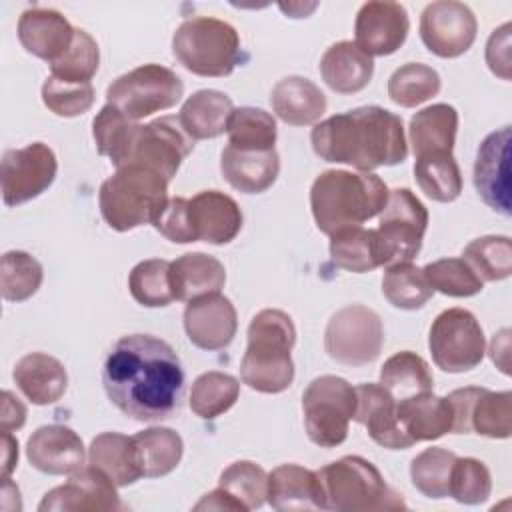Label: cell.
Listing matches in <instances>:
<instances>
[{
  "instance_id": "cell-18",
  "label": "cell",
  "mask_w": 512,
  "mask_h": 512,
  "mask_svg": "<svg viewBox=\"0 0 512 512\" xmlns=\"http://www.w3.org/2000/svg\"><path fill=\"white\" fill-rule=\"evenodd\" d=\"M408 30L410 20L406 8L388 0H372L362 4L354 22L356 44L368 56L394 54L406 42Z\"/></svg>"
},
{
  "instance_id": "cell-58",
  "label": "cell",
  "mask_w": 512,
  "mask_h": 512,
  "mask_svg": "<svg viewBox=\"0 0 512 512\" xmlns=\"http://www.w3.org/2000/svg\"><path fill=\"white\" fill-rule=\"evenodd\" d=\"M508 334H510V330L504 328L498 334H494V338L490 342V358H492V362L504 374H510V368H508V342H510V336Z\"/></svg>"
},
{
  "instance_id": "cell-7",
  "label": "cell",
  "mask_w": 512,
  "mask_h": 512,
  "mask_svg": "<svg viewBox=\"0 0 512 512\" xmlns=\"http://www.w3.org/2000/svg\"><path fill=\"white\" fill-rule=\"evenodd\" d=\"M172 54L188 72L204 78H224L242 62L236 28L212 16L184 20L172 36Z\"/></svg>"
},
{
  "instance_id": "cell-13",
  "label": "cell",
  "mask_w": 512,
  "mask_h": 512,
  "mask_svg": "<svg viewBox=\"0 0 512 512\" xmlns=\"http://www.w3.org/2000/svg\"><path fill=\"white\" fill-rule=\"evenodd\" d=\"M194 142L196 140L182 128L178 116H162L144 126H136L126 154L116 168L140 164L162 174L170 182L182 160L194 150Z\"/></svg>"
},
{
  "instance_id": "cell-38",
  "label": "cell",
  "mask_w": 512,
  "mask_h": 512,
  "mask_svg": "<svg viewBox=\"0 0 512 512\" xmlns=\"http://www.w3.org/2000/svg\"><path fill=\"white\" fill-rule=\"evenodd\" d=\"M228 146L250 152L274 150L276 144V120L262 108L242 106L234 108L228 118Z\"/></svg>"
},
{
  "instance_id": "cell-50",
  "label": "cell",
  "mask_w": 512,
  "mask_h": 512,
  "mask_svg": "<svg viewBox=\"0 0 512 512\" xmlns=\"http://www.w3.org/2000/svg\"><path fill=\"white\" fill-rule=\"evenodd\" d=\"M100 64L96 40L82 28H76L74 40L64 56L50 64V76L66 82H90Z\"/></svg>"
},
{
  "instance_id": "cell-41",
  "label": "cell",
  "mask_w": 512,
  "mask_h": 512,
  "mask_svg": "<svg viewBox=\"0 0 512 512\" xmlns=\"http://www.w3.org/2000/svg\"><path fill=\"white\" fill-rule=\"evenodd\" d=\"M462 260L482 282L506 280L512 274V240L508 236H482L462 250Z\"/></svg>"
},
{
  "instance_id": "cell-19",
  "label": "cell",
  "mask_w": 512,
  "mask_h": 512,
  "mask_svg": "<svg viewBox=\"0 0 512 512\" xmlns=\"http://www.w3.org/2000/svg\"><path fill=\"white\" fill-rule=\"evenodd\" d=\"M236 328V308L220 292L194 298L184 308L186 336L200 350L226 348L234 340Z\"/></svg>"
},
{
  "instance_id": "cell-32",
  "label": "cell",
  "mask_w": 512,
  "mask_h": 512,
  "mask_svg": "<svg viewBox=\"0 0 512 512\" xmlns=\"http://www.w3.org/2000/svg\"><path fill=\"white\" fill-rule=\"evenodd\" d=\"M234 110L230 96L220 90H198L182 104L178 120L194 140L216 138L226 132Z\"/></svg>"
},
{
  "instance_id": "cell-22",
  "label": "cell",
  "mask_w": 512,
  "mask_h": 512,
  "mask_svg": "<svg viewBox=\"0 0 512 512\" xmlns=\"http://www.w3.org/2000/svg\"><path fill=\"white\" fill-rule=\"evenodd\" d=\"M76 28L52 8H28L18 20V40L26 52L46 62H56L66 54Z\"/></svg>"
},
{
  "instance_id": "cell-47",
  "label": "cell",
  "mask_w": 512,
  "mask_h": 512,
  "mask_svg": "<svg viewBox=\"0 0 512 512\" xmlns=\"http://www.w3.org/2000/svg\"><path fill=\"white\" fill-rule=\"evenodd\" d=\"M456 458L458 456L454 452L438 446L422 450L410 464V478L414 488L426 498H446L450 470Z\"/></svg>"
},
{
  "instance_id": "cell-34",
  "label": "cell",
  "mask_w": 512,
  "mask_h": 512,
  "mask_svg": "<svg viewBox=\"0 0 512 512\" xmlns=\"http://www.w3.org/2000/svg\"><path fill=\"white\" fill-rule=\"evenodd\" d=\"M88 464L102 470L118 488L130 486L142 478L134 456L132 436L120 432L98 434L88 448Z\"/></svg>"
},
{
  "instance_id": "cell-1",
  "label": "cell",
  "mask_w": 512,
  "mask_h": 512,
  "mask_svg": "<svg viewBox=\"0 0 512 512\" xmlns=\"http://www.w3.org/2000/svg\"><path fill=\"white\" fill-rule=\"evenodd\" d=\"M102 384L110 402L126 416L160 422L180 410L184 370L168 342L150 334H130L108 352Z\"/></svg>"
},
{
  "instance_id": "cell-31",
  "label": "cell",
  "mask_w": 512,
  "mask_h": 512,
  "mask_svg": "<svg viewBox=\"0 0 512 512\" xmlns=\"http://www.w3.org/2000/svg\"><path fill=\"white\" fill-rule=\"evenodd\" d=\"M458 132V112L450 104H432L410 120V144L414 158L432 152H452Z\"/></svg>"
},
{
  "instance_id": "cell-33",
  "label": "cell",
  "mask_w": 512,
  "mask_h": 512,
  "mask_svg": "<svg viewBox=\"0 0 512 512\" xmlns=\"http://www.w3.org/2000/svg\"><path fill=\"white\" fill-rule=\"evenodd\" d=\"M136 464L144 478L170 474L182 460L184 442L178 432L162 426L140 430L132 436Z\"/></svg>"
},
{
  "instance_id": "cell-8",
  "label": "cell",
  "mask_w": 512,
  "mask_h": 512,
  "mask_svg": "<svg viewBox=\"0 0 512 512\" xmlns=\"http://www.w3.org/2000/svg\"><path fill=\"white\" fill-rule=\"evenodd\" d=\"M304 428L320 448H336L348 436L356 414V388L334 374L314 378L302 394Z\"/></svg>"
},
{
  "instance_id": "cell-9",
  "label": "cell",
  "mask_w": 512,
  "mask_h": 512,
  "mask_svg": "<svg viewBox=\"0 0 512 512\" xmlns=\"http://www.w3.org/2000/svg\"><path fill=\"white\" fill-rule=\"evenodd\" d=\"M184 84L166 66L144 64L118 76L106 88V100L126 118L140 120L154 112L168 110L180 102Z\"/></svg>"
},
{
  "instance_id": "cell-52",
  "label": "cell",
  "mask_w": 512,
  "mask_h": 512,
  "mask_svg": "<svg viewBox=\"0 0 512 512\" xmlns=\"http://www.w3.org/2000/svg\"><path fill=\"white\" fill-rule=\"evenodd\" d=\"M42 102L56 116L74 118L92 108L94 88L90 82H66L48 76L42 84Z\"/></svg>"
},
{
  "instance_id": "cell-43",
  "label": "cell",
  "mask_w": 512,
  "mask_h": 512,
  "mask_svg": "<svg viewBox=\"0 0 512 512\" xmlns=\"http://www.w3.org/2000/svg\"><path fill=\"white\" fill-rule=\"evenodd\" d=\"M42 264L28 252L10 250L0 264V290L8 302H24L34 296L42 284Z\"/></svg>"
},
{
  "instance_id": "cell-51",
  "label": "cell",
  "mask_w": 512,
  "mask_h": 512,
  "mask_svg": "<svg viewBox=\"0 0 512 512\" xmlns=\"http://www.w3.org/2000/svg\"><path fill=\"white\" fill-rule=\"evenodd\" d=\"M492 492V476L484 462L476 458H456L450 470L448 496L460 504L476 506L488 500Z\"/></svg>"
},
{
  "instance_id": "cell-57",
  "label": "cell",
  "mask_w": 512,
  "mask_h": 512,
  "mask_svg": "<svg viewBox=\"0 0 512 512\" xmlns=\"http://www.w3.org/2000/svg\"><path fill=\"white\" fill-rule=\"evenodd\" d=\"M194 510H240L244 512V508L222 488H216L208 494L202 496V500L194 506Z\"/></svg>"
},
{
  "instance_id": "cell-4",
  "label": "cell",
  "mask_w": 512,
  "mask_h": 512,
  "mask_svg": "<svg viewBox=\"0 0 512 512\" xmlns=\"http://www.w3.org/2000/svg\"><path fill=\"white\" fill-rule=\"evenodd\" d=\"M296 328L278 308L260 310L248 326V346L240 362V380L262 394H280L294 380L292 346Z\"/></svg>"
},
{
  "instance_id": "cell-36",
  "label": "cell",
  "mask_w": 512,
  "mask_h": 512,
  "mask_svg": "<svg viewBox=\"0 0 512 512\" xmlns=\"http://www.w3.org/2000/svg\"><path fill=\"white\" fill-rule=\"evenodd\" d=\"M380 384L388 388L394 400H404L422 392H432L434 378L422 356L402 350L382 364Z\"/></svg>"
},
{
  "instance_id": "cell-21",
  "label": "cell",
  "mask_w": 512,
  "mask_h": 512,
  "mask_svg": "<svg viewBox=\"0 0 512 512\" xmlns=\"http://www.w3.org/2000/svg\"><path fill=\"white\" fill-rule=\"evenodd\" d=\"M26 456L28 462L44 474H72L84 464V444L72 428L64 424H46L28 438Z\"/></svg>"
},
{
  "instance_id": "cell-12",
  "label": "cell",
  "mask_w": 512,
  "mask_h": 512,
  "mask_svg": "<svg viewBox=\"0 0 512 512\" xmlns=\"http://www.w3.org/2000/svg\"><path fill=\"white\" fill-rule=\"evenodd\" d=\"M428 348L434 364L444 372H468L486 352V338L476 316L464 308H448L430 326Z\"/></svg>"
},
{
  "instance_id": "cell-56",
  "label": "cell",
  "mask_w": 512,
  "mask_h": 512,
  "mask_svg": "<svg viewBox=\"0 0 512 512\" xmlns=\"http://www.w3.org/2000/svg\"><path fill=\"white\" fill-rule=\"evenodd\" d=\"M26 422V406L10 392H2V412H0V430L12 432L20 430Z\"/></svg>"
},
{
  "instance_id": "cell-37",
  "label": "cell",
  "mask_w": 512,
  "mask_h": 512,
  "mask_svg": "<svg viewBox=\"0 0 512 512\" xmlns=\"http://www.w3.org/2000/svg\"><path fill=\"white\" fill-rule=\"evenodd\" d=\"M414 178L420 190L436 202H452L462 192V174L452 152H432L418 156Z\"/></svg>"
},
{
  "instance_id": "cell-16",
  "label": "cell",
  "mask_w": 512,
  "mask_h": 512,
  "mask_svg": "<svg viewBox=\"0 0 512 512\" xmlns=\"http://www.w3.org/2000/svg\"><path fill=\"white\" fill-rule=\"evenodd\" d=\"M116 484L98 468L82 466L70 478L44 494L40 512H84V510H124L126 504L116 492Z\"/></svg>"
},
{
  "instance_id": "cell-24",
  "label": "cell",
  "mask_w": 512,
  "mask_h": 512,
  "mask_svg": "<svg viewBox=\"0 0 512 512\" xmlns=\"http://www.w3.org/2000/svg\"><path fill=\"white\" fill-rule=\"evenodd\" d=\"M266 502L274 510H324L318 472L298 464H282L268 474Z\"/></svg>"
},
{
  "instance_id": "cell-54",
  "label": "cell",
  "mask_w": 512,
  "mask_h": 512,
  "mask_svg": "<svg viewBox=\"0 0 512 512\" xmlns=\"http://www.w3.org/2000/svg\"><path fill=\"white\" fill-rule=\"evenodd\" d=\"M486 64L492 74L502 80H510V24H502L494 30L486 44Z\"/></svg>"
},
{
  "instance_id": "cell-45",
  "label": "cell",
  "mask_w": 512,
  "mask_h": 512,
  "mask_svg": "<svg viewBox=\"0 0 512 512\" xmlns=\"http://www.w3.org/2000/svg\"><path fill=\"white\" fill-rule=\"evenodd\" d=\"M470 432L486 438H508L512 432V394L482 388L468 416Z\"/></svg>"
},
{
  "instance_id": "cell-29",
  "label": "cell",
  "mask_w": 512,
  "mask_h": 512,
  "mask_svg": "<svg viewBox=\"0 0 512 512\" xmlns=\"http://www.w3.org/2000/svg\"><path fill=\"white\" fill-rule=\"evenodd\" d=\"M224 282V264L210 254L188 252L170 262V284L174 300L190 302L194 298L220 292Z\"/></svg>"
},
{
  "instance_id": "cell-46",
  "label": "cell",
  "mask_w": 512,
  "mask_h": 512,
  "mask_svg": "<svg viewBox=\"0 0 512 512\" xmlns=\"http://www.w3.org/2000/svg\"><path fill=\"white\" fill-rule=\"evenodd\" d=\"M218 488L226 490L242 508L254 510L266 502L268 474L262 466L250 460L232 462L218 480Z\"/></svg>"
},
{
  "instance_id": "cell-49",
  "label": "cell",
  "mask_w": 512,
  "mask_h": 512,
  "mask_svg": "<svg viewBox=\"0 0 512 512\" xmlns=\"http://www.w3.org/2000/svg\"><path fill=\"white\" fill-rule=\"evenodd\" d=\"M432 290L454 298H468L482 292L484 282L462 258H440L422 268Z\"/></svg>"
},
{
  "instance_id": "cell-53",
  "label": "cell",
  "mask_w": 512,
  "mask_h": 512,
  "mask_svg": "<svg viewBox=\"0 0 512 512\" xmlns=\"http://www.w3.org/2000/svg\"><path fill=\"white\" fill-rule=\"evenodd\" d=\"M154 228L170 242H176V244L196 242L192 220H190V200L182 196L168 198L164 210L154 222Z\"/></svg>"
},
{
  "instance_id": "cell-28",
  "label": "cell",
  "mask_w": 512,
  "mask_h": 512,
  "mask_svg": "<svg viewBox=\"0 0 512 512\" xmlns=\"http://www.w3.org/2000/svg\"><path fill=\"white\" fill-rule=\"evenodd\" d=\"M396 414L402 430L414 444L422 440H438L452 432L450 402L432 392L396 400Z\"/></svg>"
},
{
  "instance_id": "cell-6",
  "label": "cell",
  "mask_w": 512,
  "mask_h": 512,
  "mask_svg": "<svg viewBox=\"0 0 512 512\" xmlns=\"http://www.w3.org/2000/svg\"><path fill=\"white\" fill-rule=\"evenodd\" d=\"M328 510L390 512L406 510L402 494L390 488L380 470L362 456H344L318 470Z\"/></svg>"
},
{
  "instance_id": "cell-48",
  "label": "cell",
  "mask_w": 512,
  "mask_h": 512,
  "mask_svg": "<svg viewBox=\"0 0 512 512\" xmlns=\"http://www.w3.org/2000/svg\"><path fill=\"white\" fill-rule=\"evenodd\" d=\"M136 122L126 118L118 108L106 104L92 120V136L100 156H108L114 166L120 164L136 130Z\"/></svg>"
},
{
  "instance_id": "cell-17",
  "label": "cell",
  "mask_w": 512,
  "mask_h": 512,
  "mask_svg": "<svg viewBox=\"0 0 512 512\" xmlns=\"http://www.w3.org/2000/svg\"><path fill=\"white\" fill-rule=\"evenodd\" d=\"M474 188L488 208L510 216V126L490 132L478 146Z\"/></svg>"
},
{
  "instance_id": "cell-39",
  "label": "cell",
  "mask_w": 512,
  "mask_h": 512,
  "mask_svg": "<svg viewBox=\"0 0 512 512\" xmlns=\"http://www.w3.org/2000/svg\"><path fill=\"white\" fill-rule=\"evenodd\" d=\"M240 396V382L226 372L210 370L200 374L190 390V408L204 420H214L228 412Z\"/></svg>"
},
{
  "instance_id": "cell-5",
  "label": "cell",
  "mask_w": 512,
  "mask_h": 512,
  "mask_svg": "<svg viewBox=\"0 0 512 512\" xmlns=\"http://www.w3.org/2000/svg\"><path fill=\"white\" fill-rule=\"evenodd\" d=\"M168 202V180L140 164L116 168L100 186L98 204L104 222L116 232L154 224Z\"/></svg>"
},
{
  "instance_id": "cell-55",
  "label": "cell",
  "mask_w": 512,
  "mask_h": 512,
  "mask_svg": "<svg viewBox=\"0 0 512 512\" xmlns=\"http://www.w3.org/2000/svg\"><path fill=\"white\" fill-rule=\"evenodd\" d=\"M480 390H482L480 386H466V388H458L446 396L450 402V408H452V432L454 434L470 432L468 416H470L472 402L476 400Z\"/></svg>"
},
{
  "instance_id": "cell-15",
  "label": "cell",
  "mask_w": 512,
  "mask_h": 512,
  "mask_svg": "<svg viewBox=\"0 0 512 512\" xmlns=\"http://www.w3.org/2000/svg\"><path fill=\"white\" fill-rule=\"evenodd\" d=\"M478 22L474 12L456 0L432 2L420 16V38L440 58H458L476 40Z\"/></svg>"
},
{
  "instance_id": "cell-59",
  "label": "cell",
  "mask_w": 512,
  "mask_h": 512,
  "mask_svg": "<svg viewBox=\"0 0 512 512\" xmlns=\"http://www.w3.org/2000/svg\"><path fill=\"white\" fill-rule=\"evenodd\" d=\"M18 464V440L10 432H2V478H8Z\"/></svg>"
},
{
  "instance_id": "cell-27",
  "label": "cell",
  "mask_w": 512,
  "mask_h": 512,
  "mask_svg": "<svg viewBox=\"0 0 512 512\" xmlns=\"http://www.w3.org/2000/svg\"><path fill=\"white\" fill-rule=\"evenodd\" d=\"M322 80L338 94H356L364 90L374 74V60L356 42L342 40L332 44L320 60Z\"/></svg>"
},
{
  "instance_id": "cell-25",
  "label": "cell",
  "mask_w": 512,
  "mask_h": 512,
  "mask_svg": "<svg viewBox=\"0 0 512 512\" xmlns=\"http://www.w3.org/2000/svg\"><path fill=\"white\" fill-rule=\"evenodd\" d=\"M18 390L36 406L58 402L68 388V374L64 364L44 352H30L22 356L12 372Z\"/></svg>"
},
{
  "instance_id": "cell-42",
  "label": "cell",
  "mask_w": 512,
  "mask_h": 512,
  "mask_svg": "<svg viewBox=\"0 0 512 512\" xmlns=\"http://www.w3.org/2000/svg\"><path fill=\"white\" fill-rule=\"evenodd\" d=\"M440 92V76L434 68L408 62L392 72L388 80V96L402 108H414Z\"/></svg>"
},
{
  "instance_id": "cell-44",
  "label": "cell",
  "mask_w": 512,
  "mask_h": 512,
  "mask_svg": "<svg viewBox=\"0 0 512 512\" xmlns=\"http://www.w3.org/2000/svg\"><path fill=\"white\" fill-rule=\"evenodd\" d=\"M128 288L132 298L146 308H162L174 302L170 284V262L162 258H150L138 262L130 276Z\"/></svg>"
},
{
  "instance_id": "cell-11",
  "label": "cell",
  "mask_w": 512,
  "mask_h": 512,
  "mask_svg": "<svg viewBox=\"0 0 512 512\" xmlns=\"http://www.w3.org/2000/svg\"><path fill=\"white\" fill-rule=\"evenodd\" d=\"M382 344V320L374 310L362 304L340 308L332 314L324 330V350L342 366L356 368L374 362Z\"/></svg>"
},
{
  "instance_id": "cell-2",
  "label": "cell",
  "mask_w": 512,
  "mask_h": 512,
  "mask_svg": "<svg viewBox=\"0 0 512 512\" xmlns=\"http://www.w3.org/2000/svg\"><path fill=\"white\" fill-rule=\"evenodd\" d=\"M310 142L326 162L360 172L402 164L408 156L402 118L382 106H360L318 122Z\"/></svg>"
},
{
  "instance_id": "cell-40",
  "label": "cell",
  "mask_w": 512,
  "mask_h": 512,
  "mask_svg": "<svg viewBox=\"0 0 512 512\" xmlns=\"http://www.w3.org/2000/svg\"><path fill=\"white\" fill-rule=\"evenodd\" d=\"M382 294L384 298L400 310H418L434 294L422 268L410 262H398L386 266L382 276Z\"/></svg>"
},
{
  "instance_id": "cell-23",
  "label": "cell",
  "mask_w": 512,
  "mask_h": 512,
  "mask_svg": "<svg viewBox=\"0 0 512 512\" xmlns=\"http://www.w3.org/2000/svg\"><path fill=\"white\" fill-rule=\"evenodd\" d=\"M190 220L196 240L228 244L242 228V212L236 200L220 190H202L190 198Z\"/></svg>"
},
{
  "instance_id": "cell-35",
  "label": "cell",
  "mask_w": 512,
  "mask_h": 512,
  "mask_svg": "<svg viewBox=\"0 0 512 512\" xmlns=\"http://www.w3.org/2000/svg\"><path fill=\"white\" fill-rule=\"evenodd\" d=\"M332 262L348 272L364 274L382 266L376 230L348 226L330 236Z\"/></svg>"
},
{
  "instance_id": "cell-3",
  "label": "cell",
  "mask_w": 512,
  "mask_h": 512,
  "mask_svg": "<svg viewBox=\"0 0 512 512\" xmlns=\"http://www.w3.org/2000/svg\"><path fill=\"white\" fill-rule=\"evenodd\" d=\"M388 188L372 172L324 170L310 188V208L320 232L360 226L378 216L388 202Z\"/></svg>"
},
{
  "instance_id": "cell-26",
  "label": "cell",
  "mask_w": 512,
  "mask_h": 512,
  "mask_svg": "<svg viewBox=\"0 0 512 512\" xmlns=\"http://www.w3.org/2000/svg\"><path fill=\"white\" fill-rule=\"evenodd\" d=\"M224 180L244 194L266 192L278 178L280 158L276 150L250 152L226 146L220 156Z\"/></svg>"
},
{
  "instance_id": "cell-10",
  "label": "cell",
  "mask_w": 512,
  "mask_h": 512,
  "mask_svg": "<svg viewBox=\"0 0 512 512\" xmlns=\"http://www.w3.org/2000/svg\"><path fill=\"white\" fill-rule=\"evenodd\" d=\"M428 228V210L408 188H396L380 212L376 228L382 266L410 262L418 256Z\"/></svg>"
},
{
  "instance_id": "cell-20",
  "label": "cell",
  "mask_w": 512,
  "mask_h": 512,
  "mask_svg": "<svg viewBox=\"0 0 512 512\" xmlns=\"http://www.w3.org/2000/svg\"><path fill=\"white\" fill-rule=\"evenodd\" d=\"M354 420L364 424L368 436L382 448L406 450L414 444L400 426L394 396L382 384L366 382L356 386Z\"/></svg>"
},
{
  "instance_id": "cell-30",
  "label": "cell",
  "mask_w": 512,
  "mask_h": 512,
  "mask_svg": "<svg viewBox=\"0 0 512 512\" xmlns=\"http://www.w3.org/2000/svg\"><path fill=\"white\" fill-rule=\"evenodd\" d=\"M270 104L276 116L290 126L316 124L326 112L324 92L304 76L282 78L272 88Z\"/></svg>"
},
{
  "instance_id": "cell-14",
  "label": "cell",
  "mask_w": 512,
  "mask_h": 512,
  "mask_svg": "<svg viewBox=\"0 0 512 512\" xmlns=\"http://www.w3.org/2000/svg\"><path fill=\"white\" fill-rule=\"evenodd\" d=\"M58 172L54 150L44 142H32L24 148L6 150L0 166L2 200L6 206H18L46 192Z\"/></svg>"
}]
</instances>
